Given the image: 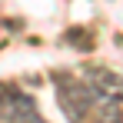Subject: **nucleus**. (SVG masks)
Listing matches in <instances>:
<instances>
[{"label":"nucleus","instance_id":"obj_1","mask_svg":"<svg viewBox=\"0 0 123 123\" xmlns=\"http://www.w3.org/2000/svg\"><path fill=\"white\" fill-rule=\"evenodd\" d=\"M53 83H57V103H60L63 117L70 123H86V117L97 106V93L90 90V83L77 80L70 73H53Z\"/></svg>","mask_w":123,"mask_h":123},{"label":"nucleus","instance_id":"obj_2","mask_svg":"<svg viewBox=\"0 0 123 123\" xmlns=\"http://www.w3.org/2000/svg\"><path fill=\"white\" fill-rule=\"evenodd\" d=\"M0 123H47L37 110L33 97L20 90H0Z\"/></svg>","mask_w":123,"mask_h":123},{"label":"nucleus","instance_id":"obj_3","mask_svg":"<svg viewBox=\"0 0 123 123\" xmlns=\"http://www.w3.org/2000/svg\"><path fill=\"white\" fill-rule=\"evenodd\" d=\"M83 80L90 83V90L97 93V100H120L123 97V77L106 70V67H86Z\"/></svg>","mask_w":123,"mask_h":123},{"label":"nucleus","instance_id":"obj_4","mask_svg":"<svg viewBox=\"0 0 123 123\" xmlns=\"http://www.w3.org/2000/svg\"><path fill=\"white\" fill-rule=\"evenodd\" d=\"M90 123H123L120 100H97L93 113H90Z\"/></svg>","mask_w":123,"mask_h":123}]
</instances>
